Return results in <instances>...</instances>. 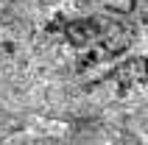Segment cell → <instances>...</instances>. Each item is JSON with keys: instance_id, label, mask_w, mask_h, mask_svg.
<instances>
[]
</instances>
